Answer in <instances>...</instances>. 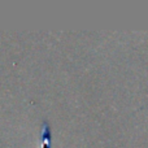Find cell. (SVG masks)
Wrapping results in <instances>:
<instances>
[{
	"mask_svg": "<svg viewBox=\"0 0 148 148\" xmlns=\"http://www.w3.org/2000/svg\"><path fill=\"white\" fill-rule=\"evenodd\" d=\"M42 135H43V147L42 148H51V131H49L48 123H46V122L43 123Z\"/></svg>",
	"mask_w": 148,
	"mask_h": 148,
	"instance_id": "1",
	"label": "cell"
}]
</instances>
